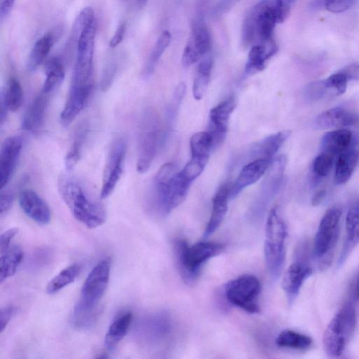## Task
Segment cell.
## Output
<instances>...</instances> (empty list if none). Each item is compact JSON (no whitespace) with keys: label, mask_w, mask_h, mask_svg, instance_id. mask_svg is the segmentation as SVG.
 <instances>
[{"label":"cell","mask_w":359,"mask_h":359,"mask_svg":"<svg viewBox=\"0 0 359 359\" xmlns=\"http://www.w3.org/2000/svg\"><path fill=\"white\" fill-rule=\"evenodd\" d=\"M20 229L15 228L4 233L0 237V254L6 253L10 248L13 239L19 234Z\"/></svg>","instance_id":"f6af8a7d"},{"label":"cell","mask_w":359,"mask_h":359,"mask_svg":"<svg viewBox=\"0 0 359 359\" xmlns=\"http://www.w3.org/2000/svg\"><path fill=\"white\" fill-rule=\"evenodd\" d=\"M89 131V126L87 122L82 123L75 129L72 144L65 159L68 170H73L80 161Z\"/></svg>","instance_id":"f1b7e54d"},{"label":"cell","mask_w":359,"mask_h":359,"mask_svg":"<svg viewBox=\"0 0 359 359\" xmlns=\"http://www.w3.org/2000/svg\"><path fill=\"white\" fill-rule=\"evenodd\" d=\"M357 324L356 313L351 305H346L332 318L323 337V349L332 358L340 356L352 337Z\"/></svg>","instance_id":"ba28073f"},{"label":"cell","mask_w":359,"mask_h":359,"mask_svg":"<svg viewBox=\"0 0 359 359\" xmlns=\"http://www.w3.org/2000/svg\"><path fill=\"white\" fill-rule=\"evenodd\" d=\"M55 41L56 36L51 33L47 34L36 43L27 63V69L29 72H35L45 62Z\"/></svg>","instance_id":"f546056e"},{"label":"cell","mask_w":359,"mask_h":359,"mask_svg":"<svg viewBox=\"0 0 359 359\" xmlns=\"http://www.w3.org/2000/svg\"><path fill=\"white\" fill-rule=\"evenodd\" d=\"M139 1L140 2V3H144L146 1V0H139Z\"/></svg>","instance_id":"680465c9"},{"label":"cell","mask_w":359,"mask_h":359,"mask_svg":"<svg viewBox=\"0 0 359 359\" xmlns=\"http://www.w3.org/2000/svg\"><path fill=\"white\" fill-rule=\"evenodd\" d=\"M23 146V139L19 135L8 138L2 146L1 152H0V186H1L2 191L10 182L17 168Z\"/></svg>","instance_id":"5bb4252c"},{"label":"cell","mask_w":359,"mask_h":359,"mask_svg":"<svg viewBox=\"0 0 359 359\" xmlns=\"http://www.w3.org/2000/svg\"><path fill=\"white\" fill-rule=\"evenodd\" d=\"M154 183V205L163 216L170 214L186 200L191 185L181 171L177 172L173 162L159 168Z\"/></svg>","instance_id":"3957f363"},{"label":"cell","mask_w":359,"mask_h":359,"mask_svg":"<svg viewBox=\"0 0 359 359\" xmlns=\"http://www.w3.org/2000/svg\"><path fill=\"white\" fill-rule=\"evenodd\" d=\"M332 166V156L325 152H323L318 155L314 160L312 164V170L314 173L319 177H326Z\"/></svg>","instance_id":"60d3db41"},{"label":"cell","mask_w":359,"mask_h":359,"mask_svg":"<svg viewBox=\"0 0 359 359\" xmlns=\"http://www.w3.org/2000/svg\"><path fill=\"white\" fill-rule=\"evenodd\" d=\"M349 80H359V64L347 67L342 71Z\"/></svg>","instance_id":"f5cc1de1"},{"label":"cell","mask_w":359,"mask_h":359,"mask_svg":"<svg viewBox=\"0 0 359 359\" xmlns=\"http://www.w3.org/2000/svg\"><path fill=\"white\" fill-rule=\"evenodd\" d=\"M288 236L286 224L277 207L268 214L264 246L268 270L274 279L280 277L286 261V243Z\"/></svg>","instance_id":"8992f818"},{"label":"cell","mask_w":359,"mask_h":359,"mask_svg":"<svg viewBox=\"0 0 359 359\" xmlns=\"http://www.w3.org/2000/svg\"><path fill=\"white\" fill-rule=\"evenodd\" d=\"M127 151V140L117 138L111 145L103 175L101 198H108L115 191L122 175Z\"/></svg>","instance_id":"30bf717a"},{"label":"cell","mask_w":359,"mask_h":359,"mask_svg":"<svg viewBox=\"0 0 359 359\" xmlns=\"http://www.w3.org/2000/svg\"><path fill=\"white\" fill-rule=\"evenodd\" d=\"M213 66L214 61L210 57L204 59L198 66L193 89L196 100H201L208 89Z\"/></svg>","instance_id":"d6a6232c"},{"label":"cell","mask_w":359,"mask_h":359,"mask_svg":"<svg viewBox=\"0 0 359 359\" xmlns=\"http://www.w3.org/2000/svg\"><path fill=\"white\" fill-rule=\"evenodd\" d=\"M171 42V36L168 31L163 32L158 38L143 68L142 75L145 79L149 78L166 49Z\"/></svg>","instance_id":"e575fe53"},{"label":"cell","mask_w":359,"mask_h":359,"mask_svg":"<svg viewBox=\"0 0 359 359\" xmlns=\"http://www.w3.org/2000/svg\"><path fill=\"white\" fill-rule=\"evenodd\" d=\"M15 0H0V20H6L15 5Z\"/></svg>","instance_id":"681fc988"},{"label":"cell","mask_w":359,"mask_h":359,"mask_svg":"<svg viewBox=\"0 0 359 359\" xmlns=\"http://www.w3.org/2000/svg\"><path fill=\"white\" fill-rule=\"evenodd\" d=\"M325 196L326 191L325 190L318 191L314 195L312 199V205L314 207L318 206L324 200Z\"/></svg>","instance_id":"db71d44e"},{"label":"cell","mask_w":359,"mask_h":359,"mask_svg":"<svg viewBox=\"0 0 359 359\" xmlns=\"http://www.w3.org/2000/svg\"><path fill=\"white\" fill-rule=\"evenodd\" d=\"M2 99L7 105L9 111L17 112L24 102V91L20 81L15 78H11L7 85L5 91L1 94Z\"/></svg>","instance_id":"8d00e7d4"},{"label":"cell","mask_w":359,"mask_h":359,"mask_svg":"<svg viewBox=\"0 0 359 359\" xmlns=\"http://www.w3.org/2000/svg\"><path fill=\"white\" fill-rule=\"evenodd\" d=\"M58 186L61 198L77 221L89 229L97 228L105 223L104 207L78 178L63 175Z\"/></svg>","instance_id":"6da1fadb"},{"label":"cell","mask_w":359,"mask_h":359,"mask_svg":"<svg viewBox=\"0 0 359 359\" xmlns=\"http://www.w3.org/2000/svg\"><path fill=\"white\" fill-rule=\"evenodd\" d=\"M359 123L358 115L342 108H334L323 112L316 118L314 126L318 129L346 127Z\"/></svg>","instance_id":"44dd1931"},{"label":"cell","mask_w":359,"mask_h":359,"mask_svg":"<svg viewBox=\"0 0 359 359\" xmlns=\"http://www.w3.org/2000/svg\"><path fill=\"white\" fill-rule=\"evenodd\" d=\"M16 312V307L13 305H8L1 309L0 312V326L1 332H4L8 325L12 320Z\"/></svg>","instance_id":"bcb514c9"},{"label":"cell","mask_w":359,"mask_h":359,"mask_svg":"<svg viewBox=\"0 0 359 359\" xmlns=\"http://www.w3.org/2000/svg\"><path fill=\"white\" fill-rule=\"evenodd\" d=\"M186 92V86L184 83L177 85L174 92V101L181 103Z\"/></svg>","instance_id":"816d5d0a"},{"label":"cell","mask_w":359,"mask_h":359,"mask_svg":"<svg viewBox=\"0 0 359 359\" xmlns=\"http://www.w3.org/2000/svg\"><path fill=\"white\" fill-rule=\"evenodd\" d=\"M161 119L152 108L145 109L140 115L138 130L137 170L146 173L164 142L166 133Z\"/></svg>","instance_id":"277c9868"},{"label":"cell","mask_w":359,"mask_h":359,"mask_svg":"<svg viewBox=\"0 0 359 359\" xmlns=\"http://www.w3.org/2000/svg\"><path fill=\"white\" fill-rule=\"evenodd\" d=\"M46 79L42 92L50 95L59 87L65 78V70L58 58L49 59L45 64Z\"/></svg>","instance_id":"4dcf8cb0"},{"label":"cell","mask_w":359,"mask_h":359,"mask_svg":"<svg viewBox=\"0 0 359 359\" xmlns=\"http://www.w3.org/2000/svg\"><path fill=\"white\" fill-rule=\"evenodd\" d=\"M24 259V252L19 247L10 248L0 258V281L13 277Z\"/></svg>","instance_id":"1f68e13d"},{"label":"cell","mask_w":359,"mask_h":359,"mask_svg":"<svg viewBox=\"0 0 359 359\" xmlns=\"http://www.w3.org/2000/svg\"><path fill=\"white\" fill-rule=\"evenodd\" d=\"M236 106L235 98L231 96L221 102L211 110L209 131L214 139V148L219 146L224 140L230 116Z\"/></svg>","instance_id":"9a60e30c"},{"label":"cell","mask_w":359,"mask_h":359,"mask_svg":"<svg viewBox=\"0 0 359 359\" xmlns=\"http://www.w3.org/2000/svg\"><path fill=\"white\" fill-rule=\"evenodd\" d=\"M111 258L101 261L88 275L74 309V321L78 327L89 325L103 297L110 277Z\"/></svg>","instance_id":"7a4b0ae2"},{"label":"cell","mask_w":359,"mask_h":359,"mask_svg":"<svg viewBox=\"0 0 359 359\" xmlns=\"http://www.w3.org/2000/svg\"><path fill=\"white\" fill-rule=\"evenodd\" d=\"M126 23H122L118 27L114 36L111 38L110 41V47L111 48L117 47L122 42L126 32Z\"/></svg>","instance_id":"f907efd6"},{"label":"cell","mask_w":359,"mask_h":359,"mask_svg":"<svg viewBox=\"0 0 359 359\" xmlns=\"http://www.w3.org/2000/svg\"><path fill=\"white\" fill-rule=\"evenodd\" d=\"M272 161L273 160L260 159L251 161L246 164L231 186L230 200L236 198L244 190L258 182L269 169Z\"/></svg>","instance_id":"2e32d148"},{"label":"cell","mask_w":359,"mask_h":359,"mask_svg":"<svg viewBox=\"0 0 359 359\" xmlns=\"http://www.w3.org/2000/svg\"><path fill=\"white\" fill-rule=\"evenodd\" d=\"M287 163L285 155H281L273 160L268 173L261 184L260 193L255 203V212L263 213L268 205L279 193L284 180Z\"/></svg>","instance_id":"7c38bea8"},{"label":"cell","mask_w":359,"mask_h":359,"mask_svg":"<svg viewBox=\"0 0 359 359\" xmlns=\"http://www.w3.org/2000/svg\"><path fill=\"white\" fill-rule=\"evenodd\" d=\"M169 330V321L162 314H156L142 319L137 327L138 337L147 342L161 339Z\"/></svg>","instance_id":"603a6c76"},{"label":"cell","mask_w":359,"mask_h":359,"mask_svg":"<svg viewBox=\"0 0 359 359\" xmlns=\"http://www.w3.org/2000/svg\"><path fill=\"white\" fill-rule=\"evenodd\" d=\"M277 52V46L274 40L265 44L253 45L246 65V73L252 74L263 71L267 62Z\"/></svg>","instance_id":"d4e9b609"},{"label":"cell","mask_w":359,"mask_h":359,"mask_svg":"<svg viewBox=\"0 0 359 359\" xmlns=\"http://www.w3.org/2000/svg\"><path fill=\"white\" fill-rule=\"evenodd\" d=\"M240 0H220L216 6L213 15L214 17H221L230 10Z\"/></svg>","instance_id":"7dc6e473"},{"label":"cell","mask_w":359,"mask_h":359,"mask_svg":"<svg viewBox=\"0 0 359 359\" xmlns=\"http://www.w3.org/2000/svg\"><path fill=\"white\" fill-rule=\"evenodd\" d=\"M15 200V196L10 191L3 192L0 197V214L3 217L13 207Z\"/></svg>","instance_id":"c3c4849f"},{"label":"cell","mask_w":359,"mask_h":359,"mask_svg":"<svg viewBox=\"0 0 359 359\" xmlns=\"http://www.w3.org/2000/svg\"><path fill=\"white\" fill-rule=\"evenodd\" d=\"M312 273V268L301 261L291 264L287 269L283 277L281 286L290 305L295 302L304 283Z\"/></svg>","instance_id":"e0dca14e"},{"label":"cell","mask_w":359,"mask_h":359,"mask_svg":"<svg viewBox=\"0 0 359 359\" xmlns=\"http://www.w3.org/2000/svg\"><path fill=\"white\" fill-rule=\"evenodd\" d=\"M358 151L353 145L338 155L335 173L336 185L342 186L349 181L358 162Z\"/></svg>","instance_id":"484cf974"},{"label":"cell","mask_w":359,"mask_h":359,"mask_svg":"<svg viewBox=\"0 0 359 359\" xmlns=\"http://www.w3.org/2000/svg\"><path fill=\"white\" fill-rule=\"evenodd\" d=\"M95 22L94 11L91 8H86L82 10L77 17L73 25V38H78L82 32L90 24Z\"/></svg>","instance_id":"ab89813d"},{"label":"cell","mask_w":359,"mask_h":359,"mask_svg":"<svg viewBox=\"0 0 359 359\" xmlns=\"http://www.w3.org/2000/svg\"><path fill=\"white\" fill-rule=\"evenodd\" d=\"M192 157L209 161L212 149H214V139L208 131H201L193 135L191 140Z\"/></svg>","instance_id":"836d02e7"},{"label":"cell","mask_w":359,"mask_h":359,"mask_svg":"<svg viewBox=\"0 0 359 359\" xmlns=\"http://www.w3.org/2000/svg\"><path fill=\"white\" fill-rule=\"evenodd\" d=\"M356 0H325V8L332 13L339 14L349 10Z\"/></svg>","instance_id":"7bdbcfd3"},{"label":"cell","mask_w":359,"mask_h":359,"mask_svg":"<svg viewBox=\"0 0 359 359\" xmlns=\"http://www.w3.org/2000/svg\"><path fill=\"white\" fill-rule=\"evenodd\" d=\"M312 339L305 334L292 330H285L279 333L276 339L280 347L305 350L312 344Z\"/></svg>","instance_id":"d590c367"},{"label":"cell","mask_w":359,"mask_h":359,"mask_svg":"<svg viewBox=\"0 0 359 359\" xmlns=\"http://www.w3.org/2000/svg\"><path fill=\"white\" fill-rule=\"evenodd\" d=\"M305 98L310 102H315L321 99L336 96L330 88L325 80L309 83L305 88Z\"/></svg>","instance_id":"f35d334b"},{"label":"cell","mask_w":359,"mask_h":359,"mask_svg":"<svg viewBox=\"0 0 359 359\" xmlns=\"http://www.w3.org/2000/svg\"><path fill=\"white\" fill-rule=\"evenodd\" d=\"M342 212L339 208L330 209L322 218L314 241V254L323 258L334 249L340 232Z\"/></svg>","instance_id":"8fae6325"},{"label":"cell","mask_w":359,"mask_h":359,"mask_svg":"<svg viewBox=\"0 0 359 359\" xmlns=\"http://www.w3.org/2000/svg\"><path fill=\"white\" fill-rule=\"evenodd\" d=\"M230 190V184H225L215 194L212 200L211 217L204 233V239H207L214 234L223 224L228 213Z\"/></svg>","instance_id":"d6986e66"},{"label":"cell","mask_w":359,"mask_h":359,"mask_svg":"<svg viewBox=\"0 0 359 359\" xmlns=\"http://www.w3.org/2000/svg\"><path fill=\"white\" fill-rule=\"evenodd\" d=\"M49 96L43 92L38 95L28 107L22 124L24 131L37 133L45 124Z\"/></svg>","instance_id":"ffe728a7"},{"label":"cell","mask_w":359,"mask_h":359,"mask_svg":"<svg viewBox=\"0 0 359 359\" xmlns=\"http://www.w3.org/2000/svg\"><path fill=\"white\" fill-rule=\"evenodd\" d=\"M277 24L279 22L273 0H263L244 18L242 31L243 46L249 47L256 43L265 44L273 41Z\"/></svg>","instance_id":"5b68a950"},{"label":"cell","mask_w":359,"mask_h":359,"mask_svg":"<svg viewBox=\"0 0 359 359\" xmlns=\"http://www.w3.org/2000/svg\"><path fill=\"white\" fill-rule=\"evenodd\" d=\"M325 0H312L311 8L313 10L321 9L325 8Z\"/></svg>","instance_id":"11a10c76"},{"label":"cell","mask_w":359,"mask_h":359,"mask_svg":"<svg viewBox=\"0 0 359 359\" xmlns=\"http://www.w3.org/2000/svg\"><path fill=\"white\" fill-rule=\"evenodd\" d=\"M261 292L260 280L252 274L238 277L229 281L225 287L226 298L231 304L253 314L261 312Z\"/></svg>","instance_id":"9c48e42d"},{"label":"cell","mask_w":359,"mask_h":359,"mask_svg":"<svg viewBox=\"0 0 359 359\" xmlns=\"http://www.w3.org/2000/svg\"><path fill=\"white\" fill-rule=\"evenodd\" d=\"M348 80L349 78L347 75L343 71L333 74L326 79L328 85L336 96L345 93L347 88Z\"/></svg>","instance_id":"b9f144b4"},{"label":"cell","mask_w":359,"mask_h":359,"mask_svg":"<svg viewBox=\"0 0 359 359\" xmlns=\"http://www.w3.org/2000/svg\"><path fill=\"white\" fill-rule=\"evenodd\" d=\"M284 3H286L288 5L292 6V4L296 1V0H283Z\"/></svg>","instance_id":"6f0895ef"},{"label":"cell","mask_w":359,"mask_h":359,"mask_svg":"<svg viewBox=\"0 0 359 359\" xmlns=\"http://www.w3.org/2000/svg\"><path fill=\"white\" fill-rule=\"evenodd\" d=\"M346 240L338 265H342L349 254L359 243V200L355 202L349 208L345 221Z\"/></svg>","instance_id":"cb8c5ba5"},{"label":"cell","mask_w":359,"mask_h":359,"mask_svg":"<svg viewBox=\"0 0 359 359\" xmlns=\"http://www.w3.org/2000/svg\"><path fill=\"white\" fill-rule=\"evenodd\" d=\"M212 47V36L203 17L195 20L187 45L184 49L182 61L185 66H191L201 59L210 52Z\"/></svg>","instance_id":"4fadbf2b"},{"label":"cell","mask_w":359,"mask_h":359,"mask_svg":"<svg viewBox=\"0 0 359 359\" xmlns=\"http://www.w3.org/2000/svg\"><path fill=\"white\" fill-rule=\"evenodd\" d=\"M353 145V134L347 129H338L326 133L321 140L323 152L339 155Z\"/></svg>","instance_id":"4316f807"},{"label":"cell","mask_w":359,"mask_h":359,"mask_svg":"<svg viewBox=\"0 0 359 359\" xmlns=\"http://www.w3.org/2000/svg\"><path fill=\"white\" fill-rule=\"evenodd\" d=\"M291 133V131H280L254 144L248 153L250 161L260 159L274 160V155L289 138Z\"/></svg>","instance_id":"7402d4cb"},{"label":"cell","mask_w":359,"mask_h":359,"mask_svg":"<svg viewBox=\"0 0 359 359\" xmlns=\"http://www.w3.org/2000/svg\"><path fill=\"white\" fill-rule=\"evenodd\" d=\"M20 204L23 212L33 221L41 225H47L52 219L48 205L36 192L23 191L20 196Z\"/></svg>","instance_id":"ac0fdd59"},{"label":"cell","mask_w":359,"mask_h":359,"mask_svg":"<svg viewBox=\"0 0 359 359\" xmlns=\"http://www.w3.org/2000/svg\"><path fill=\"white\" fill-rule=\"evenodd\" d=\"M133 321V313L127 312L117 317L110 325L105 338L108 351L114 350L126 335Z\"/></svg>","instance_id":"83f0119b"},{"label":"cell","mask_w":359,"mask_h":359,"mask_svg":"<svg viewBox=\"0 0 359 359\" xmlns=\"http://www.w3.org/2000/svg\"><path fill=\"white\" fill-rule=\"evenodd\" d=\"M356 297L358 300H359V278L358 282L356 284V290H355Z\"/></svg>","instance_id":"9f6ffc18"},{"label":"cell","mask_w":359,"mask_h":359,"mask_svg":"<svg viewBox=\"0 0 359 359\" xmlns=\"http://www.w3.org/2000/svg\"><path fill=\"white\" fill-rule=\"evenodd\" d=\"M80 267L78 265H72L61 271L47 284L46 292L54 295L68 285L71 284L78 277Z\"/></svg>","instance_id":"74e56055"},{"label":"cell","mask_w":359,"mask_h":359,"mask_svg":"<svg viewBox=\"0 0 359 359\" xmlns=\"http://www.w3.org/2000/svg\"><path fill=\"white\" fill-rule=\"evenodd\" d=\"M51 251L47 249L37 251L31 257V265L32 268H40L45 266L50 261Z\"/></svg>","instance_id":"ee69618b"},{"label":"cell","mask_w":359,"mask_h":359,"mask_svg":"<svg viewBox=\"0 0 359 359\" xmlns=\"http://www.w3.org/2000/svg\"><path fill=\"white\" fill-rule=\"evenodd\" d=\"M180 270L187 281H194L203 266L224 251L223 244L200 242L190 246L184 240H177L175 245Z\"/></svg>","instance_id":"52a82bcc"}]
</instances>
